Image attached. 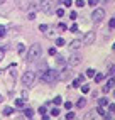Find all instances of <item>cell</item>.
<instances>
[{
  "mask_svg": "<svg viewBox=\"0 0 115 120\" xmlns=\"http://www.w3.org/2000/svg\"><path fill=\"white\" fill-rule=\"evenodd\" d=\"M39 79L42 83H47V85H53L59 79V71L58 69H44L42 73L39 75Z\"/></svg>",
  "mask_w": 115,
  "mask_h": 120,
  "instance_id": "6da1fadb",
  "label": "cell"
},
{
  "mask_svg": "<svg viewBox=\"0 0 115 120\" xmlns=\"http://www.w3.org/2000/svg\"><path fill=\"white\" fill-rule=\"evenodd\" d=\"M41 54H42V47H41V44H32L29 47L27 51V61L29 63H34L41 58Z\"/></svg>",
  "mask_w": 115,
  "mask_h": 120,
  "instance_id": "7a4b0ae2",
  "label": "cell"
},
{
  "mask_svg": "<svg viewBox=\"0 0 115 120\" xmlns=\"http://www.w3.org/2000/svg\"><path fill=\"white\" fill-rule=\"evenodd\" d=\"M39 10L44 14H53L56 10V2L54 0H41L39 2Z\"/></svg>",
  "mask_w": 115,
  "mask_h": 120,
  "instance_id": "3957f363",
  "label": "cell"
},
{
  "mask_svg": "<svg viewBox=\"0 0 115 120\" xmlns=\"http://www.w3.org/2000/svg\"><path fill=\"white\" fill-rule=\"evenodd\" d=\"M36 81V73L34 71H26V73L22 75V85L26 88H31Z\"/></svg>",
  "mask_w": 115,
  "mask_h": 120,
  "instance_id": "277c9868",
  "label": "cell"
},
{
  "mask_svg": "<svg viewBox=\"0 0 115 120\" xmlns=\"http://www.w3.org/2000/svg\"><path fill=\"white\" fill-rule=\"evenodd\" d=\"M103 19H105V10H103V9H95V10L92 12V20H93L95 24H100Z\"/></svg>",
  "mask_w": 115,
  "mask_h": 120,
  "instance_id": "5b68a950",
  "label": "cell"
},
{
  "mask_svg": "<svg viewBox=\"0 0 115 120\" xmlns=\"http://www.w3.org/2000/svg\"><path fill=\"white\" fill-rule=\"evenodd\" d=\"M95 39H96V36H95V32H92V30H90V32H86L85 34V37H83V46H92L93 42H95Z\"/></svg>",
  "mask_w": 115,
  "mask_h": 120,
  "instance_id": "8992f818",
  "label": "cell"
},
{
  "mask_svg": "<svg viewBox=\"0 0 115 120\" xmlns=\"http://www.w3.org/2000/svg\"><path fill=\"white\" fill-rule=\"evenodd\" d=\"M81 63V54H78V52H75V54H71V58L68 59V64L71 66V68H75V66H78Z\"/></svg>",
  "mask_w": 115,
  "mask_h": 120,
  "instance_id": "52a82bcc",
  "label": "cell"
},
{
  "mask_svg": "<svg viewBox=\"0 0 115 120\" xmlns=\"http://www.w3.org/2000/svg\"><path fill=\"white\" fill-rule=\"evenodd\" d=\"M81 47H83V42H81L80 39H75V41L69 42V49L71 51H78V49H81Z\"/></svg>",
  "mask_w": 115,
  "mask_h": 120,
  "instance_id": "ba28073f",
  "label": "cell"
},
{
  "mask_svg": "<svg viewBox=\"0 0 115 120\" xmlns=\"http://www.w3.org/2000/svg\"><path fill=\"white\" fill-rule=\"evenodd\" d=\"M113 86H115V79H113V78H110L108 81H107V85L103 86V93H108V91L112 90Z\"/></svg>",
  "mask_w": 115,
  "mask_h": 120,
  "instance_id": "9c48e42d",
  "label": "cell"
},
{
  "mask_svg": "<svg viewBox=\"0 0 115 120\" xmlns=\"http://www.w3.org/2000/svg\"><path fill=\"white\" fill-rule=\"evenodd\" d=\"M54 61H56V66L59 68V69L66 68V61H64V58H63V56H58V58H56Z\"/></svg>",
  "mask_w": 115,
  "mask_h": 120,
  "instance_id": "30bf717a",
  "label": "cell"
},
{
  "mask_svg": "<svg viewBox=\"0 0 115 120\" xmlns=\"http://www.w3.org/2000/svg\"><path fill=\"white\" fill-rule=\"evenodd\" d=\"M2 113H4L5 117H9V115H12V113H14V108H12V107H4Z\"/></svg>",
  "mask_w": 115,
  "mask_h": 120,
  "instance_id": "8fae6325",
  "label": "cell"
},
{
  "mask_svg": "<svg viewBox=\"0 0 115 120\" xmlns=\"http://www.w3.org/2000/svg\"><path fill=\"white\" fill-rule=\"evenodd\" d=\"M32 115H34V110H32V108H26V110H24V117L32 118Z\"/></svg>",
  "mask_w": 115,
  "mask_h": 120,
  "instance_id": "7c38bea8",
  "label": "cell"
},
{
  "mask_svg": "<svg viewBox=\"0 0 115 120\" xmlns=\"http://www.w3.org/2000/svg\"><path fill=\"white\" fill-rule=\"evenodd\" d=\"M107 105H108V100H107L105 97L98 100V107H107Z\"/></svg>",
  "mask_w": 115,
  "mask_h": 120,
  "instance_id": "4fadbf2b",
  "label": "cell"
},
{
  "mask_svg": "<svg viewBox=\"0 0 115 120\" xmlns=\"http://www.w3.org/2000/svg\"><path fill=\"white\" fill-rule=\"evenodd\" d=\"M98 115H102V117H105V118H108V113H107V112L103 110V107H98Z\"/></svg>",
  "mask_w": 115,
  "mask_h": 120,
  "instance_id": "5bb4252c",
  "label": "cell"
},
{
  "mask_svg": "<svg viewBox=\"0 0 115 120\" xmlns=\"http://www.w3.org/2000/svg\"><path fill=\"white\" fill-rule=\"evenodd\" d=\"M85 105H86V100H85V98H80L78 103H76V107H78V108H83Z\"/></svg>",
  "mask_w": 115,
  "mask_h": 120,
  "instance_id": "9a60e30c",
  "label": "cell"
},
{
  "mask_svg": "<svg viewBox=\"0 0 115 120\" xmlns=\"http://www.w3.org/2000/svg\"><path fill=\"white\" fill-rule=\"evenodd\" d=\"M93 78H95V81H96V83H100V81H103V78H105V75H103V73H100V75H95Z\"/></svg>",
  "mask_w": 115,
  "mask_h": 120,
  "instance_id": "2e32d148",
  "label": "cell"
},
{
  "mask_svg": "<svg viewBox=\"0 0 115 120\" xmlns=\"http://www.w3.org/2000/svg\"><path fill=\"white\" fill-rule=\"evenodd\" d=\"M64 44H66V41H64L63 37H58V39H56V46H58V47H59V46H64Z\"/></svg>",
  "mask_w": 115,
  "mask_h": 120,
  "instance_id": "e0dca14e",
  "label": "cell"
},
{
  "mask_svg": "<svg viewBox=\"0 0 115 120\" xmlns=\"http://www.w3.org/2000/svg\"><path fill=\"white\" fill-rule=\"evenodd\" d=\"M24 105H26L24 100H15V107H17V108H24Z\"/></svg>",
  "mask_w": 115,
  "mask_h": 120,
  "instance_id": "ac0fdd59",
  "label": "cell"
},
{
  "mask_svg": "<svg viewBox=\"0 0 115 120\" xmlns=\"http://www.w3.org/2000/svg\"><path fill=\"white\" fill-rule=\"evenodd\" d=\"M95 73H96V71H95L93 68H90V69H86V76H88V78H93V76H95Z\"/></svg>",
  "mask_w": 115,
  "mask_h": 120,
  "instance_id": "d6986e66",
  "label": "cell"
},
{
  "mask_svg": "<svg viewBox=\"0 0 115 120\" xmlns=\"http://www.w3.org/2000/svg\"><path fill=\"white\" fill-rule=\"evenodd\" d=\"M39 113L42 115V118H47V115H46V113H47V110H46V107H41V108H39Z\"/></svg>",
  "mask_w": 115,
  "mask_h": 120,
  "instance_id": "ffe728a7",
  "label": "cell"
},
{
  "mask_svg": "<svg viewBox=\"0 0 115 120\" xmlns=\"http://www.w3.org/2000/svg\"><path fill=\"white\" fill-rule=\"evenodd\" d=\"M59 115V108H53L51 110V117H58Z\"/></svg>",
  "mask_w": 115,
  "mask_h": 120,
  "instance_id": "44dd1931",
  "label": "cell"
},
{
  "mask_svg": "<svg viewBox=\"0 0 115 120\" xmlns=\"http://www.w3.org/2000/svg\"><path fill=\"white\" fill-rule=\"evenodd\" d=\"M107 107H108V112H110V113H115V105H113V103H108Z\"/></svg>",
  "mask_w": 115,
  "mask_h": 120,
  "instance_id": "7402d4cb",
  "label": "cell"
},
{
  "mask_svg": "<svg viewBox=\"0 0 115 120\" xmlns=\"http://www.w3.org/2000/svg\"><path fill=\"white\" fill-rule=\"evenodd\" d=\"M5 34H7V29H5L4 26H0V37H4Z\"/></svg>",
  "mask_w": 115,
  "mask_h": 120,
  "instance_id": "603a6c76",
  "label": "cell"
},
{
  "mask_svg": "<svg viewBox=\"0 0 115 120\" xmlns=\"http://www.w3.org/2000/svg\"><path fill=\"white\" fill-rule=\"evenodd\" d=\"M39 30H41V32H46V30H47V26H46V24H41V26H39Z\"/></svg>",
  "mask_w": 115,
  "mask_h": 120,
  "instance_id": "cb8c5ba5",
  "label": "cell"
},
{
  "mask_svg": "<svg viewBox=\"0 0 115 120\" xmlns=\"http://www.w3.org/2000/svg\"><path fill=\"white\" fill-rule=\"evenodd\" d=\"M76 7H85V0H76Z\"/></svg>",
  "mask_w": 115,
  "mask_h": 120,
  "instance_id": "d4e9b609",
  "label": "cell"
},
{
  "mask_svg": "<svg viewBox=\"0 0 115 120\" xmlns=\"http://www.w3.org/2000/svg\"><path fill=\"white\" fill-rule=\"evenodd\" d=\"M88 5H92V7H96V5H98V0H88Z\"/></svg>",
  "mask_w": 115,
  "mask_h": 120,
  "instance_id": "484cf974",
  "label": "cell"
},
{
  "mask_svg": "<svg viewBox=\"0 0 115 120\" xmlns=\"http://www.w3.org/2000/svg\"><path fill=\"white\" fill-rule=\"evenodd\" d=\"M81 91H83V93H88V91H90V86H88V85H83V86H81Z\"/></svg>",
  "mask_w": 115,
  "mask_h": 120,
  "instance_id": "4316f807",
  "label": "cell"
},
{
  "mask_svg": "<svg viewBox=\"0 0 115 120\" xmlns=\"http://www.w3.org/2000/svg\"><path fill=\"white\" fill-rule=\"evenodd\" d=\"M53 101L56 103V105H61V101H63V98H61V97H56V98H54Z\"/></svg>",
  "mask_w": 115,
  "mask_h": 120,
  "instance_id": "83f0119b",
  "label": "cell"
},
{
  "mask_svg": "<svg viewBox=\"0 0 115 120\" xmlns=\"http://www.w3.org/2000/svg\"><path fill=\"white\" fill-rule=\"evenodd\" d=\"M76 17H78V14H76V12H69V19H71V20H75Z\"/></svg>",
  "mask_w": 115,
  "mask_h": 120,
  "instance_id": "f1b7e54d",
  "label": "cell"
},
{
  "mask_svg": "<svg viewBox=\"0 0 115 120\" xmlns=\"http://www.w3.org/2000/svg\"><path fill=\"white\" fill-rule=\"evenodd\" d=\"M56 14H58V17H63V15H64V10H63V9H58Z\"/></svg>",
  "mask_w": 115,
  "mask_h": 120,
  "instance_id": "f546056e",
  "label": "cell"
},
{
  "mask_svg": "<svg viewBox=\"0 0 115 120\" xmlns=\"http://www.w3.org/2000/svg\"><path fill=\"white\" fill-rule=\"evenodd\" d=\"M108 75H110L112 78H115V66H112V68H110V73H108Z\"/></svg>",
  "mask_w": 115,
  "mask_h": 120,
  "instance_id": "4dcf8cb0",
  "label": "cell"
},
{
  "mask_svg": "<svg viewBox=\"0 0 115 120\" xmlns=\"http://www.w3.org/2000/svg\"><path fill=\"white\" fill-rule=\"evenodd\" d=\"M80 86V79H75V81H73V86L71 88H78Z\"/></svg>",
  "mask_w": 115,
  "mask_h": 120,
  "instance_id": "1f68e13d",
  "label": "cell"
},
{
  "mask_svg": "<svg viewBox=\"0 0 115 120\" xmlns=\"http://www.w3.org/2000/svg\"><path fill=\"white\" fill-rule=\"evenodd\" d=\"M66 118H68V120H71V118H75V113H73V112H69V113H66Z\"/></svg>",
  "mask_w": 115,
  "mask_h": 120,
  "instance_id": "d6a6232c",
  "label": "cell"
},
{
  "mask_svg": "<svg viewBox=\"0 0 115 120\" xmlns=\"http://www.w3.org/2000/svg\"><path fill=\"white\" fill-rule=\"evenodd\" d=\"M71 32H78V26H76V24H73V26H71Z\"/></svg>",
  "mask_w": 115,
  "mask_h": 120,
  "instance_id": "836d02e7",
  "label": "cell"
},
{
  "mask_svg": "<svg viewBox=\"0 0 115 120\" xmlns=\"http://www.w3.org/2000/svg\"><path fill=\"white\" fill-rule=\"evenodd\" d=\"M24 51H26V46H24V44H19V52H24Z\"/></svg>",
  "mask_w": 115,
  "mask_h": 120,
  "instance_id": "e575fe53",
  "label": "cell"
},
{
  "mask_svg": "<svg viewBox=\"0 0 115 120\" xmlns=\"http://www.w3.org/2000/svg\"><path fill=\"white\" fill-rule=\"evenodd\" d=\"M64 108H66V110H71V101H66V103H64Z\"/></svg>",
  "mask_w": 115,
  "mask_h": 120,
  "instance_id": "d590c367",
  "label": "cell"
},
{
  "mask_svg": "<svg viewBox=\"0 0 115 120\" xmlns=\"http://www.w3.org/2000/svg\"><path fill=\"white\" fill-rule=\"evenodd\" d=\"M4 56H5V51L2 49V47H0V61H2V59H4Z\"/></svg>",
  "mask_w": 115,
  "mask_h": 120,
  "instance_id": "8d00e7d4",
  "label": "cell"
},
{
  "mask_svg": "<svg viewBox=\"0 0 115 120\" xmlns=\"http://www.w3.org/2000/svg\"><path fill=\"white\" fill-rule=\"evenodd\" d=\"M108 26H110V29H115V19H112V20H110Z\"/></svg>",
  "mask_w": 115,
  "mask_h": 120,
  "instance_id": "74e56055",
  "label": "cell"
},
{
  "mask_svg": "<svg viewBox=\"0 0 115 120\" xmlns=\"http://www.w3.org/2000/svg\"><path fill=\"white\" fill-rule=\"evenodd\" d=\"M34 19H36V14L31 12V14H29V20H34Z\"/></svg>",
  "mask_w": 115,
  "mask_h": 120,
  "instance_id": "f35d334b",
  "label": "cell"
},
{
  "mask_svg": "<svg viewBox=\"0 0 115 120\" xmlns=\"http://www.w3.org/2000/svg\"><path fill=\"white\" fill-rule=\"evenodd\" d=\"M49 54L54 56V54H56V47H51V49H49Z\"/></svg>",
  "mask_w": 115,
  "mask_h": 120,
  "instance_id": "ab89813d",
  "label": "cell"
},
{
  "mask_svg": "<svg viewBox=\"0 0 115 120\" xmlns=\"http://www.w3.org/2000/svg\"><path fill=\"white\" fill-rule=\"evenodd\" d=\"M64 5H66V7H71V0H64Z\"/></svg>",
  "mask_w": 115,
  "mask_h": 120,
  "instance_id": "60d3db41",
  "label": "cell"
},
{
  "mask_svg": "<svg viewBox=\"0 0 115 120\" xmlns=\"http://www.w3.org/2000/svg\"><path fill=\"white\" fill-rule=\"evenodd\" d=\"M4 101V97H2V93H0V103H2Z\"/></svg>",
  "mask_w": 115,
  "mask_h": 120,
  "instance_id": "b9f144b4",
  "label": "cell"
},
{
  "mask_svg": "<svg viewBox=\"0 0 115 120\" xmlns=\"http://www.w3.org/2000/svg\"><path fill=\"white\" fill-rule=\"evenodd\" d=\"M103 2H112V0H103Z\"/></svg>",
  "mask_w": 115,
  "mask_h": 120,
  "instance_id": "7bdbcfd3",
  "label": "cell"
},
{
  "mask_svg": "<svg viewBox=\"0 0 115 120\" xmlns=\"http://www.w3.org/2000/svg\"><path fill=\"white\" fill-rule=\"evenodd\" d=\"M113 97H115V91H113Z\"/></svg>",
  "mask_w": 115,
  "mask_h": 120,
  "instance_id": "ee69618b",
  "label": "cell"
},
{
  "mask_svg": "<svg viewBox=\"0 0 115 120\" xmlns=\"http://www.w3.org/2000/svg\"><path fill=\"white\" fill-rule=\"evenodd\" d=\"M0 2H2V0H0Z\"/></svg>",
  "mask_w": 115,
  "mask_h": 120,
  "instance_id": "f6af8a7d",
  "label": "cell"
}]
</instances>
